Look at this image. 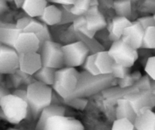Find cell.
Instances as JSON below:
<instances>
[{
    "label": "cell",
    "mask_w": 155,
    "mask_h": 130,
    "mask_svg": "<svg viewBox=\"0 0 155 130\" xmlns=\"http://www.w3.org/2000/svg\"><path fill=\"white\" fill-rule=\"evenodd\" d=\"M114 78L111 74L109 75L92 76L88 73H79V80L76 89L66 100L77 98H86L95 95L111 85Z\"/></svg>",
    "instance_id": "6da1fadb"
},
{
    "label": "cell",
    "mask_w": 155,
    "mask_h": 130,
    "mask_svg": "<svg viewBox=\"0 0 155 130\" xmlns=\"http://www.w3.org/2000/svg\"><path fill=\"white\" fill-rule=\"evenodd\" d=\"M0 117L12 124H18L26 118L32 119L27 99H22L12 93L0 101Z\"/></svg>",
    "instance_id": "7a4b0ae2"
},
{
    "label": "cell",
    "mask_w": 155,
    "mask_h": 130,
    "mask_svg": "<svg viewBox=\"0 0 155 130\" xmlns=\"http://www.w3.org/2000/svg\"><path fill=\"white\" fill-rule=\"evenodd\" d=\"M52 93L51 86L39 82H35L27 86L26 94L32 119H37L42 110L51 105Z\"/></svg>",
    "instance_id": "3957f363"
},
{
    "label": "cell",
    "mask_w": 155,
    "mask_h": 130,
    "mask_svg": "<svg viewBox=\"0 0 155 130\" xmlns=\"http://www.w3.org/2000/svg\"><path fill=\"white\" fill-rule=\"evenodd\" d=\"M79 73L76 68L73 67H64L58 70H56L51 89L63 101L66 100L76 89L79 80Z\"/></svg>",
    "instance_id": "277c9868"
},
{
    "label": "cell",
    "mask_w": 155,
    "mask_h": 130,
    "mask_svg": "<svg viewBox=\"0 0 155 130\" xmlns=\"http://www.w3.org/2000/svg\"><path fill=\"white\" fill-rule=\"evenodd\" d=\"M65 67L75 68L82 66L89 55V50L85 43L79 40L62 45Z\"/></svg>",
    "instance_id": "5b68a950"
},
{
    "label": "cell",
    "mask_w": 155,
    "mask_h": 130,
    "mask_svg": "<svg viewBox=\"0 0 155 130\" xmlns=\"http://www.w3.org/2000/svg\"><path fill=\"white\" fill-rule=\"evenodd\" d=\"M62 45L57 42L51 41L45 42L39 48L42 67L52 68V69H61L64 67V54L61 48Z\"/></svg>",
    "instance_id": "8992f818"
},
{
    "label": "cell",
    "mask_w": 155,
    "mask_h": 130,
    "mask_svg": "<svg viewBox=\"0 0 155 130\" xmlns=\"http://www.w3.org/2000/svg\"><path fill=\"white\" fill-rule=\"evenodd\" d=\"M107 52L115 63L128 68L133 66L139 57L137 50L133 49L121 39L113 42Z\"/></svg>",
    "instance_id": "52a82bcc"
},
{
    "label": "cell",
    "mask_w": 155,
    "mask_h": 130,
    "mask_svg": "<svg viewBox=\"0 0 155 130\" xmlns=\"http://www.w3.org/2000/svg\"><path fill=\"white\" fill-rule=\"evenodd\" d=\"M19 67V54L11 47L2 45L0 48V73H15Z\"/></svg>",
    "instance_id": "ba28073f"
},
{
    "label": "cell",
    "mask_w": 155,
    "mask_h": 130,
    "mask_svg": "<svg viewBox=\"0 0 155 130\" xmlns=\"http://www.w3.org/2000/svg\"><path fill=\"white\" fill-rule=\"evenodd\" d=\"M44 130H84L80 120L64 115L50 117L44 125Z\"/></svg>",
    "instance_id": "9c48e42d"
},
{
    "label": "cell",
    "mask_w": 155,
    "mask_h": 130,
    "mask_svg": "<svg viewBox=\"0 0 155 130\" xmlns=\"http://www.w3.org/2000/svg\"><path fill=\"white\" fill-rule=\"evenodd\" d=\"M13 48L18 54L38 52L39 42L35 34L21 32L17 37Z\"/></svg>",
    "instance_id": "30bf717a"
},
{
    "label": "cell",
    "mask_w": 155,
    "mask_h": 130,
    "mask_svg": "<svg viewBox=\"0 0 155 130\" xmlns=\"http://www.w3.org/2000/svg\"><path fill=\"white\" fill-rule=\"evenodd\" d=\"M144 30H145L136 21L132 22L131 25L124 30L120 39L133 49L138 50L142 46Z\"/></svg>",
    "instance_id": "8fae6325"
},
{
    "label": "cell",
    "mask_w": 155,
    "mask_h": 130,
    "mask_svg": "<svg viewBox=\"0 0 155 130\" xmlns=\"http://www.w3.org/2000/svg\"><path fill=\"white\" fill-rule=\"evenodd\" d=\"M42 67L40 54L38 52H30L19 54L18 69L24 73L33 76Z\"/></svg>",
    "instance_id": "7c38bea8"
},
{
    "label": "cell",
    "mask_w": 155,
    "mask_h": 130,
    "mask_svg": "<svg viewBox=\"0 0 155 130\" xmlns=\"http://www.w3.org/2000/svg\"><path fill=\"white\" fill-rule=\"evenodd\" d=\"M83 16L86 18V29L91 33L95 34L97 31L102 30L107 26L105 18L99 11L98 6H90Z\"/></svg>",
    "instance_id": "4fadbf2b"
},
{
    "label": "cell",
    "mask_w": 155,
    "mask_h": 130,
    "mask_svg": "<svg viewBox=\"0 0 155 130\" xmlns=\"http://www.w3.org/2000/svg\"><path fill=\"white\" fill-rule=\"evenodd\" d=\"M133 125L136 130H155V113L152 108L145 107L140 109Z\"/></svg>",
    "instance_id": "5bb4252c"
},
{
    "label": "cell",
    "mask_w": 155,
    "mask_h": 130,
    "mask_svg": "<svg viewBox=\"0 0 155 130\" xmlns=\"http://www.w3.org/2000/svg\"><path fill=\"white\" fill-rule=\"evenodd\" d=\"M123 98L128 100L131 103L136 113H137L138 111L143 107H148L152 108V104L154 103V95L147 91L129 94L125 95Z\"/></svg>",
    "instance_id": "9a60e30c"
},
{
    "label": "cell",
    "mask_w": 155,
    "mask_h": 130,
    "mask_svg": "<svg viewBox=\"0 0 155 130\" xmlns=\"http://www.w3.org/2000/svg\"><path fill=\"white\" fill-rule=\"evenodd\" d=\"M21 33V31L16 29L15 24L0 22V43L2 45L13 48L17 37Z\"/></svg>",
    "instance_id": "2e32d148"
},
{
    "label": "cell",
    "mask_w": 155,
    "mask_h": 130,
    "mask_svg": "<svg viewBox=\"0 0 155 130\" xmlns=\"http://www.w3.org/2000/svg\"><path fill=\"white\" fill-rule=\"evenodd\" d=\"M65 114V109L61 105H49L42 110L38 117V122L35 130H44L46 121L53 116H61Z\"/></svg>",
    "instance_id": "e0dca14e"
},
{
    "label": "cell",
    "mask_w": 155,
    "mask_h": 130,
    "mask_svg": "<svg viewBox=\"0 0 155 130\" xmlns=\"http://www.w3.org/2000/svg\"><path fill=\"white\" fill-rule=\"evenodd\" d=\"M132 22L127 18L124 17L117 16L114 18L112 20V22L110 25V39L113 42L117 40H119L121 39L124 30L131 25Z\"/></svg>",
    "instance_id": "ac0fdd59"
},
{
    "label": "cell",
    "mask_w": 155,
    "mask_h": 130,
    "mask_svg": "<svg viewBox=\"0 0 155 130\" xmlns=\"http://www.w3.org/2000/svg\"><path fill=\"white\" fill-rule=\"evenodd\" d=\"M39 19L46 26L60 24L61 21V11L60 8L54 5H47L42 15L39 17Z\"/></svg>",
    "instance_id": "d6986e66"
},
{
    "label": "cell",
    "mask_w": 155,
    "mask_h": 130,
    "mask_svg": "<svg viewBox=\"0 0 155 130\" xmlns=\"http://www.w3.org/2000/svg\"><path fill=\"white\" fill-rule=\"evenodd\" d=\"M95 63L100 75H109L111 73V68L114 62L107 51L104 50L96 53Z\"/></svg>",
    "instance_id": "ffe728a7"
},
{
    "label": "cell",
    "mask_w": 155,
    "mask_h": 130,
    "mask_svg": "<svg viewBox=\"0 0 155 130\" xmlns=\"http://www.w3.org/2000/svg\"><path fill=\"white\" fill-rule=\"evenodd\" d=\"M117 119H127L133 123L136 117V113L131 103L125 98H120L117 101Z\"/></svg>",
    "instance_id": "44dd1931"
},
{
    "label": "cell",
    "mask_w": 155,
    "mask_h": 130,
    "mask_svg": "<svg viewBox=\"0 0 155 130\" xmlns=\"http://www.w3.org/2000/svg\"><path fill=\"white\" fill-rule=\"evenodd\" d=\"M47 5L48 2L44 0H24L22 8L30 18H39Z\"/></svg>",
    "instance_id": "7402d4cb"
},
{
    "label": "cell",
    "mask_w": 155,
    "mask_h": 130,
    "mask_svg": "<svg viewBox=\"0 0 155 130\" xmlns=\"http://www.w3.org/2000/svg\"><path fill=\"white\" fill-rule=\"evenodd\" d=\"M55 72L56 70L52 68L42 67L37 72L33 74V76L36 82H39L48 86H52L54 81Z\"/></svg>",
    "instance_id": "603a6c76"
},
{
    "label": "cell",
    "mask_w": 155,
    "mask_h": 130,
    "mask_svg": "<svg viewBox=\"0 0 155 130\" xmlns=\"http://www.w3.org/2000/svg\"><path fill=\"white\" fill-rule=\"evenodd\" d=\"M62 8L71 12L74 16H83L90 8V1H88V0H83V1L78 0V1L74 2V5L62 6Z\"/></svg>",
    "instance_id": "cb8c5ba5"
},
{
    "label": "cell",
    "mask_w": 155,
    "mask_h": 130,
    "mask_svg": "<svg viewBox=\"0 0 155 130\" xmlns=\"http://www.w3.org/2000/svg\"><path fill=\"white\" fill-rule=\"evenodd\" d=\"M141 48L154 49L155 48V27H151L144 30Z\"/></svg>",
    "instance_id": "d4e9b609"
},
{
    "label": "cell",
    "mask_w": 155,
    "mask_h": 130,
    "mask_svg": "<svg viewBox=\"0 0 155 130\" xmlns=\"http://www.w3.org/2000/svg\"><path fill=\"white\" fill-rule=\"evenodd\" d=\"M76 35L78 36V37L80 38V40L84 42L85 45L87 46V48L89 50V54H96V53L99 52V51H104L103 50L104 48L101 46V44H99L95 39H94V38L89 39V38H86L85 36H82V35H80L78 33H76Z\"/></svg>",
    "instance_id": "484cf974"
},
{
    "label": "cell",
    "mask_w": 155,
    "mask_h": 130,
    "mask_svg": "<svg viewBox=\"0 0 155 130\" xmlns=\"http://www.w3.org/2000/svg\"><path fill=\"white\" fill-rule=\"evenodd\" d=\"M114 8L120 17L127 18L131 12V2L130 1H117L114 2Z\"/></svg>",
    "instance_id": "4316f807"
},
{
    "label": "cell",
    "mask_w": 155,
    "mask_h": 130,
    "mask_svg": "<svg viewBox=\"0 0 155 130\" xmlns=\"http://www.w3.org/2000/svg\"><path fill=\"white\" fill-rule=\"evenodd\" d=\"M95 54H89L87 58L86 59L84 63H83V69L85 70V72L91 74L92 76H98L100 75V74L98 70H97L96 66H95Z\"/></svg>",
    "instance_id": "83f0119b"
},
{
    "label": "cell",
    "mask_w": 155,
    "mask_h": 130,
    "mask_svg": "<svg viewBox=\"0 0 155 130\" xmlns=\"http://www.w3.org/2000/svg\"><path fill=\"white\" fill-rule=\"evenodd\" d=\"M130 68L125 67L124 66L114 63L111 68V75L114 78H117L119 80H122L124 77L130 74Z\"/></svg>",
    "instance_id": "f1b7e54d"
},
{
    "label": "cell",
    "mask_w": 155,
    "mask_h": 130,
    "mask_svg": "<svg viewBox=\"0 0 155 130\" xmlns=\"http://www.w3.org/2000/svg\"><path fill=\"white\" fill-rule=\"evenodd\" d=\"M111 130H135L134 125L127 119H116Z\"/></svg>",
    "instance_id": "f546056e"
},
{
    "label": "cell",
    "mask_w": 155,
    "mask_h": 130,
    "mask_svg": "<svg viewBox=\"0 0 155 130\" xmlns=\"http://www.w3.org/2000/svg\"><path fill=\"white\" fill-rule=\"evenodd\" d=\"M140 74L139 72H136L133 74H129L127 76L124 77L122 80H119V85L122 89H126L129 86H132L135 83V82L139 80V77H137V75Z\"/></svg>",
    "instance_id": "4dcf8cb0"
},
{
    "label": "cell",
    "mask_w": 155,
    "mask_h": 130,
    "mask_svg": "<svg viewBox=\"0 0 155 130\" xmlns=\"http://www.w3.org/2000/svg\"><path fill=\"white\" fill-rule=\"evenodd\" d=\"M36 35V36L37 37L38 40L39 42V48L42 47V45L45 43V42H48V41H51V33H50L49 30H48V26L43 24V28L42 29L41 31H39V33H37Z\"/></svg>",
    "instance_id": "1f68e13d"
},
{
    "label": "cell",
    "mask_w": 155,
    "mask_h": 130,
    "mask_svg": "<svg viewBox=\"0 0 155 130\" xmlns=\"http://www.w3.org/2000/svg\"><path fill=\"white\" fill-rule=\"evenodd\" d=\"M64 104L74 107V108L78 109V110H83L86 107L88 103V100L84 98H77L73 99L68 100V101H63Z\"/></svg>",
    "instance_id": "d6a6232c"
},
{
    "label": "cell",
    "mask_w": 155,
    "mask_h": 130,
    "mask_svg": "<svg viewBox=\"0 0 155 130\" xmlns=\"http://www.w3.org/2000/svg\"><path fill=\"white\" fill-rule=\"evenodd\" d=\"M43 28V24L41 23L40 21H36L33 19V21H30V24L23 30V33H33V34H36L39 31L42 30Z\"/></svg>",
    "instance_id": "836d02e7"
},
{
    "label": "cell",
    "mask_w": 155,
    "mask_h": 130,
    "mask_svg": "<svg viewBox=\"0 0 155 130\" xmlns=\"http://www.w3.org/2000/svg\"><path fill=\"white\" fill-rule=\"evenodd\" d=\"M137 24H139L143 30L151 27H155V18L154 15L152 16H145L139 18L136 21Z\"/></svg>",
    "instance_id": "e575fe53"
},
{
    "label": "cell",
    "mask_w": 155,
    "mask_h": 130,
    "mask_svg": "<svg viewBox=\"0 0 155 130\" xmlns=\"http://www.w3.org/2000/svg\"><path fill=\"white\" fill-rule=\"evenodd\" d=\"M145 72L147 73L149 77L152 80H155V57L152 56L150 57L147 60L146 65H145Z\"/></svg>",
    "instance_id": "d590c367"
},
{
    "label": "cell",
    "mask_w": 155,
    "mask_h": 130,
    "mask_svg": "<svg viewBox=\"0 0 155 130\" xmlns=\"http://www.w3.org/2000/svg\"><path fill=\"white\" fill-rule=\"evenodd\" d=\"M61 11V21L60 24H68V23L74 22L78 17H76L73 15L70 11H67L64 8H60Z\"/></svg>",
    "instance_id": "8d00e7d4"
},
{
    "label": "cell",
    "mask_w": 155,
    "mask_h": 130,
    "mask_svg": "<svg viewBox=\"0 0 155 130\" xmlns=\"http://www.w3.org/2000/svg\"><path fill=\"white\" fill-rule=\"evenodd\" d=\"M33 18H30V17L28 16L23 17V18H20V19L17 21V23L15 24V27H16L17 30L22 32L23 30H24V29L30 24V21H33Z\"/></svg>",
    "instance_id": "74e56055"
},
{
    "label": "cell",
    "mask_w": 155,
    "mask_h": 130,
    "mask_svg": "<svg viewBox=\"0 0 155 130\" xmlns=\"http://www.w3.org/2000/svg\"><path fill=\"white\" fill-rule=\"evenodd\" d=\"M10 76L11 78H12L11 81H12V86H13V87L16 88V89H19L20 87H21V86L24 85L23 79L21 78V77L16 72L13 74H11Z\"/></svg>",
    "instance_id": "f35d334b"
},
{
    "label": "cell",
    "mask_w": 155,
    "mask_h": 130,
    "mask_svg": "<svg viewBox=\"0 0 155 130\" xmlns=\"http://www.w3.org/2000/svg\"><path fill=\"white\" fill-rule=\"evenodd\" d=\"M52 2L56 3V4L61 5L62 6H67V5H74V0H53L51 1Z\"/></svg>",
    "instance_id": "ab89813d"
},
{
    "label": "cell",
    "mask_w": 155,
    "mask_h": 130,
    "mask_svg": "<svg viewBox=\"0 0 155 130\" xmlns=\"http://www.w3.org/2000/svg\"><path fill=\"white\" fill-rule=\"evenodd\" d=\"M8 94H10V92H9L8 89L6 86H3L2 84L0 83V101H1L2 98L3 97L8 95Z\"/></svg>",
    "instance_id": "60d3db41"
},
{
    "label": "cell",
    "mask_w": 155,
    "mask_h": 130,
    "mask_svg": "<svg viewBox=\"0 0 155 130\" xmlns=\"http://www.w3.org/2000/svg\"><path fill=\"white\" fill-rule=\"evenodd\" d=\"M8 9V5L5 1L0 0V13H2Z\"/></svg>",
    "instance_id": "b9f144b4"
},
{
    "label": "cell",
    "mask_w": 155,
    "mask_h": 130,
    "mask_svg": "<svg viewBox=\"0 0 155 130\" xmlns=\"http://www.w3.org/2000/svg\"><path fill=\"white\" fill-rule=\"evenodd\" d=\"M24 2V0H22V1L21 0H16V1H15V4L16 5V6L18 8H22Z\"/></svg>",
    "instance_id": "7bdbcfd3"
},
{
    "label": "cell",
    "mask_w": 155,
    "mask_h": 130,
    "mask_svg": "<svg viewBox=\"0 0 155 130\" xmlns=\"http://www.w3.org/2000/svg\"><path fill=\"white\" fill-rule=\"evenodd\" d=\"M2 74L0 73V83H2Z\"/></svg>",
    "instance_id": "ee69618b"
},
{
    "label": "cell",
    "mask_w": 155,
    "mask_h": 130,
    "mask_svg": "<svg viewBox=\"0 0 155 130\" xmlns=\"http://www.w3.org/2000/svg\"><path fill=\"white\" fill-rule=\"evenodd\" d=\"M7 130H18V129H16V128H8Z\"/></svg>",
    "instance_id": "f6af8a7d"
},
{
    "label": "cell",
    "mask_w": 155,
    "mask_h": 130,
    "mask_svg": "<svg viewBox=\"0 0 155 130\" xmlns=\"http://www.w3.org/2000/svg\"><path fill=\"white\" fill-rule=\"evenodd\" d=\"M2 44H1V43H0V48H1V47H2Z\"/></svg>",
    "instance_id": "bcb514c9"
},
{
    "label": "cell",
    "mask_w": 155,
    "mask_h": 130,
    "mask_svg": "<svg viewBox=\"0 0 155 130\" xmlns=\"http://www.w3.org/2000/svg\"><path fill=\"white\" fill-rule=\"evenodd\" d=\"M135 130H136V129H135Z\"/></svg>",
    "instance_id": "7dc6e473"
}]
</instances>
